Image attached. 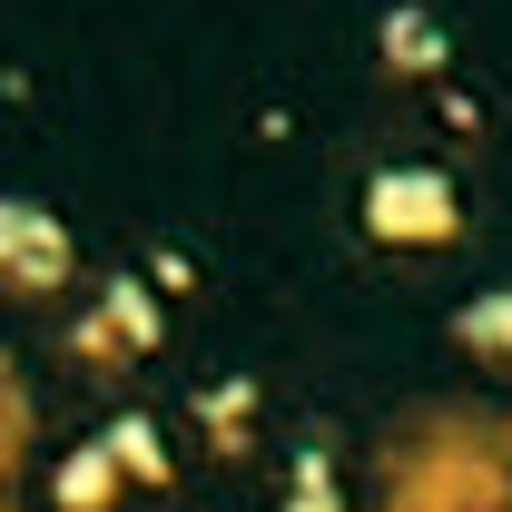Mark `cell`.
I'll return each mask as SVG.
<instances>
[{
	"label": "cell",
	"instance_id": "1",
	"mask_svg": "<svg viewBox=\"0 0 512 512\" xmlns=\"http://www.w3.org/2000/svg\"><path fill=\"white\" fill-rule=\"evenodd\" d=\"M375 512H512V424H424L384 453Z\"/></svg>",
	"mask_w": 512,
	"mask_h": 512
},
{
	"label": "cell",
	"instance_id": "2",
	"mask_svg": "<svg viewBox=\"0 0 512 512\" xmlns=\"http://www.w3.org/2000/svg\"><path fill=\"white\" fill-rule=\"evenodd\" d=\"M365 217H375V237H453L444 178H384V188L365 197Z\"/></svg>",
	"mask_w": 512,
	"mask_h": 512
},
{
	"label": "cell",
	"instance_id": "3",
	"mask_svg": "<svg viewBox=\"0 0 512 512\" xmlns=\"http://www.w3.org/2000/svg\"><path fill=\"white\" fill-rule=\"evenodd\" d=\"M463 345L493 355V365H512V286H503V296H483V306H463Z\"/></svg>",
	"mask_w": 512,
	"mask_h": 512
}]
</instances>
